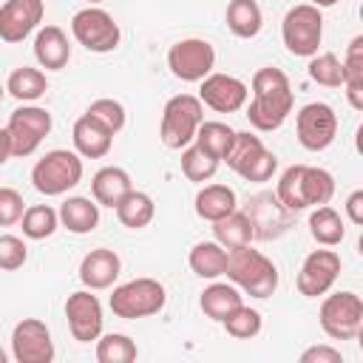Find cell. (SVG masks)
Instances as JSON below:
<instances>
[{"instance_id":"d6986e66","label":"cell","mask_w":363,"mask_h":363,"mask_svg":"<svg viewBox=\"0 0 363 363\" xmlns=\"http://www.w3.org/2000/svg\"><path fill=\"white\" fill-rule=\"evenodd\" d=\"M71 139H74V150L82 159H102V156H108V150L113 145V133L88 111L74 122Z\"/></svg>"},{"instance_id":"d4e9b609","label":"cell","mask_w":363,"mask_h":363,"mask_svg":"<svg viewBox=\"0 0 363 363\" xmlns=\"http://www.w3.org/2000/svg\"><path fill=\"white\" fill-rule=\"evenodd\" d=\"M343 62V88H346V99L354 111H363V37L357 34L349 48Z\"/></svg>"},{"instance_id":"7a4b0ae2","label":"cell","mask_w":363,"mask_h":363,"mask_svg":"<svg viewBox=\"0 0 363 363\" xmlns=\"http://www.w3.org/2000/svg\"><path fill=\"white\" fill-rule=\"evenodd\" d=\"M224 275L250 298H269L278 289V267L250 244L227 250Z\"/></svg>"},{"instance_id":"8992f818","label":"cell","mask_w":363,"mask_h":363,"mask_svg":"<svg viewBox=\"0 0 363 363\" xmlns=\"http://www.w3.org/2000/svg\"><path fill=\"white\" fill-rule=\"evenodd\" d=\"M167 292L156 278H133L113 289L111 295V312L122 320L150 318L164 309Z\"/></svg>"},{"instance_id":"277c9868","label":"cell","mask_w":363,"mask_h":363,"mask_svg":"<svg viewBox=\"0 0 363 363\" xmlns=\"http://www.w3.org/2000/svg\"><path fill=\"white\" fill-rule=\"evenodd\" d=\"M201 119H204V113H201L199 96H193V94L170 96L164 111H162V125H159V136H162L164 147H170V150L187 147L196 139Z\"/></svg>"},{"instance_id":"ac0fdd59","label":"cell","mask_w":363,"mask_h":363,"mask_svg":"<svg viewBox=\"0 0 363 363\" xmlns=\"http://www.w3.org/2000/svg\"><path fill=\"white\" fill-rule=\"evenodd\" d=\"M45 6L43 0H6L0 6V40L3 43H23L43 20Z\"/></svg>"},{"instance_id":"e0dca14e","label":"cell","mask_w":363,"mask_h":363,"mask_svg":"<svg viewBox=\"0 0 363 363\" xmlns=\"http://www.w3.org/2000/svg\"><path fill=\"white\" fill-rule=\"evenodd\" d=\"M247 82H241L238 77H230V74H207L201 79V88H199V99L201 105L218 111V113H235L244 108L247 102Z\"/></svg>"},{"instance_id":"b9f144b4","label":"cell","mask_w":363,"mask_h":363,"mask_svg":"<svg viewBox=\"0 0 363 363\" xmlns=\"http://www.w3.org/2000/svg\"><path fill=\"white\" fill-rule=\"evenodd\" d=\"M26 201L14 187H0V227H11L23 218Z\"/></svg>"},{"instance_id":"74e56055","label":"cell","mask_w":363,"mask_h":363,"mask_svg":"<svg viewBox=\"0 0 363 363\" xmlns=\"http://www.w3.org/2000/svg\"><path fill=\"white\" fill-rule=\"evenodd\" d=\"M306 71H309V79L323 85V88H340L343 85V62L332 51L309 57V68Z\"/></svg>"},{"instance_id":"83f0119b","label":"cell","mask_w":363,"mask_h":363,"mask_svg":"<svg viewBox=\"0 0 363 363\" xmlns=\"http://www.w3.org/2000/svg\"><path fill=\"white\" fill-rule=\"evenodd\" d=\"M224 20H227V28L241 40H252L264 26V14L255 0H230Z\"/></svg>"},{"instance_id":"44dd1931","label":"cell","mask_w":363,"mask_h":363,"mask_svg":"<svg viewBox=\"0 0 363 363\" xmlns=\"http://www.w3.org/2000/svg\"><path fill=\"white\" fill-rule=\"evenodd\" d=\"M34 57L40 62V68L45 71H60L68 65L71 60V43L68 34L60 26H43L34 37Z\"/></svg>"},{"instance_id":"bcb514c9","label":"cell","mask_w":363,"mask_h":363,"mask_svg":"<svg viewBox=\"0 0 363 363\" xmlns=\"http://www.w3.org/2000/svg\"><path fill=\"white\" fill-rule=\"evenodd\" d=\"M346 216H349L352 224H363V190L349 193V199H346Z\"/></svg>"},{"instance_id":"4dcf8cb0","label":"cell","mask_w":363,"mask_h":363,"mask_svg":"<svg viewBox=\"0 0 363 363\" xmlns=\"http://www.w3.org/2000/svg\"><path fill=\"white\" fill-rule=\"evenodd\" d=\"M213 235L224 250H235V247H244L252 241V224H250L247 213L235 207L230 216L213 221Z\"/></svg>"},{"instance_id":"ee69618b","label":"cell","mask_w":363,"mask_h":363,"mask_svg":"<svg viewBox=\"0 0 363 363\" xmlns=\"http://www.w3.org/2000/svg\"><path fill=\"white\" fill-rule=\"evenodd\" d=\"M284 85H289V77H286L281 68L267 65V68H258V71L252 74V94L275 91V88H284Z\"/></svg>"},{"instance_id":"d6a6232c","label":"cell","mask_w":363,"mask_h":363,"mask_svg":"<svg viewBox=\"0 0 363 363\" xmlns=\"http://www.w3.org/2000/svg\"><path fill=\"white\" fill-rule=\"evenodd\" d=\"M233 139H235V130L230 128V125H224V122H204L201 119V125H199V130H196V145L199 147H204L210 156H216L218 162L227 156V150H230V145H233Z\"/></svg>"},{"instance_id":"f907efd6","label":"cell","mask_w":363,"mask_h":363,"mask_svg":"<svg viewBox=\"0 0 363 363\" xmlns=\"http://www.w3.org/2000/svg\"><path fill=\"white\" fill-rule=\"evenodd\" d=\"M0 363H6V352L3 349H0Z\"/></svg>"},{"instance_id":"7402d4cb","label":"cell","mask_w":363,"mask_h":363,"mask_svg":"<svg viewBox=\"0 0 363 363\" xmlns=\"http://www.w3.org/2000/svg\"><path fill=\"white\" fill-rule=\"evenodd\" d=\"M128 190H133L130 176H128V170H122V167H116V164L99 167V170L94 173V179H91V196H94V201L102 204V207H116L119 199H122Z\"/></svg>"},{"instance_id":"7dc6e473","label":"cell","mask_w":363,"mask_h":363,"mask_svg":"<svg viewBox=\"0 0 363 363\" xmlns=\"http://www.w3.org/2000/svg\"><path fill=\"white\" fill-rule=\"evenodd\" d=\"M11 159V139H9V130L0 128V167Z\"/></svg>"},{"instance_id":"3957f363","label":"cell","mask_w":363,"mask_h":363,"mask_svg":"<svg viewBox=\"0 0 363 363\" xmlns=\"http://www.w3.org/2000/svg\"><path fill=\"white\" fill-rule=\"evenodd\" d=\"M82 182V156L74 150H48L31 167V184L43 196H62Z\"/></svg>"},{"instance_id":"ab89813d","label":"cell","mask_w":363,"mask_h":363,"mask_svg":"<svg viewBox=\"0 0 363 363\" xmlns=\"http://www.w3.org/2000/svg\"><path fill=\"white\" fill-rule=\"evenodd\" d=\"M88 113L96 116L113 136L125 128V108H122V102H116V99H111V96H99V99H94V102L88 105Z\"/></svg>"},{"instance_id":"9c48e42d","label":"cell","mask_w":363,"mask_h":363,"mask_svg":"<svg viewBox=\"0 0 363 363\" xmlns=\"http://www.w3.org/2000/svg\"><path fill=\"white\" fill-rule=\"evenodd\" d=\"M51 128H54V119L45 108H40V105L17 108L6 125L9 139H11V156H17V159L31 156L40 147V142L51 133Z\"/></svg>"},{"instance_id":"4316f807","label":"cell","mask_w":363,"mask_h":363,"mask_svg":"<svg viewBox=\"0 0 363 363\" xmlns=\"http://www.w3.org/2000/svg\"><path fill=\"white\" fill-rule=\"evenodd\" d=\"M309 233L320 247H335L346 235V221L335 207L320 204L309 213Z\"/></svg>"},{"instance_id":"f35d334b","label":"cell","mask_w":363,"mask_h":363,"mask_svg":"<svg viewBox=\"0 0 363 363\" xmlns=\"http://www.w3.org/2000/svg\"><path fill=\"white\" fill-rule=\"evenodd\" d=\"M221 323H224V329H227L230 337H235V340H250V337H255V335L261 332V312L241 303V306H235Z\"/></svg>"},{"instance_id":"f6af8a7d","label":"cell","mask_w":363,"mask_h":363,"mask_svg":"<svg viewBox=\"0 0 363 363\" xmlns=\"http://www.w3.org/2000/svg\"><path fill=\"white\" fill-rule=\"evenodd\" d=\"M301 363H343V354L340 349L320 343V346H309L306 352H301Z\"/></svg>"},{"instance_id":"7bdbcfd3","label":"cell","mask_w":363,"mask_h":363,"mask_svg":"<svg viewBox=\"0 0 363 363\" xmlns=\"http://www.w3.org/2000/svg\"><path fill=\"white\" fill-rule=\"evenodd\" d=\"M275 167H278V156H275L272 150H264V153H261L255 162H250L238 176L247 179V182H269L272 173H275Z\"/></svg>"},{"instance_id":"8fae6325","label":"cell","mask_w":363,"mask_h":363,"mask_svg":"<svg viewBox=\"0 0 363 363\" xmlns=\"http://www.w3.org/2000/svg\"><path fill=\"white\" fill-rule=\"evenodd\" d=\"M295 130H298L301 147H306L312 153L326 150L337 136V113L326 102H309L298 111Z\"/></svg>"},{"instance_id":"30bf717a","label":"cell","mask_w":363,"mask_h":363,"mask_svg":"<svg viewBox=\"0 0 363 363\" xmlns=\"http://www.w3.org/2000/svg\"><path fill=\"white\" fill-rule=\"evenodd\" d=\"M213 65H216V48L201 37L179 40L167 51V68L182 82H201L207 74H213Z\"/></svg>"},{"instance_id":"60d3db41","label":"cell","mask_w":363,"mask_h":363,"mask_svg":"<svg viewBox=\"0 0 363 363\" xmlns=\"http://www.w3.org/2000/svg\"><path fill=\"white\" fill-rule=\"evenodd\" d=\"M26 258H28V247L20 235H11V233L0 235V269L3 272L20 269L26 264Z\"/></svg>"},{"instance_id":"f546056e","label":"cell","mask_w":363,"mask_h":363,"mask_svg":"<svg viewBox=\"0 0 363 363\" xmlns=\"http://www.w3.org/2000/svg\"><path fill=\"white\" fill-rule=\"evenodd\" d=\"M199 306H201V312H204L207 318H213V320L221 323L235 306H241V292H238L235 284H210V286L201 292Z\"/></svg>"},{"instance_id":"5b68a950","label":"cell","mask_w":363,"mask_h":363,"mask_svg":"<svg viewBox=\"0 0 363 363\" xmlns=\"http://www.w3.org/2000/svg\"><path fill=\"white\" fill-rule=\"evenodd\" d=\"M281 37L289 54L295 57H315L323 40V14L312 3H298L284 14Z\"/></svg>"},{"instance_id":"9a60e30c","label":"cell","mask_w":363,"mask_h":363,"mask_svg":"<svg viewBox=\"0 0 363 363\" xmlns=\"http://www.w3.org/2000/svg\"><path fill=\"white\" fill-rule=\"evenodd\" d=\"M65 318H68V329L74 335V340L79 343H91L102 335V303L96 295H91V289H79L71 292L65 301Z\"/></svg>"},{"instance_id":"6da1fadb","label":"cell","mask_w":363,"mask_h":363,"mask_svg":"<svg viewBox=\"0 0 363 363\" xmlns=\"http://www.w3.org/2000/svg\"><path fill=\"white\" fill-rule=\"evenodd\" d=\"M275 196L281 204L292 213L306 210V207H320L329 204L335 196V179L323 167H309V164H289L275 187Z\"/></svg>"},{"instance_id":"7c38bea8","label":"cell","mask_w":363,"mask_h":363,"mask_svg":"<svg viewBox=\"0 0 363 363\" xmlns=\"http://www.w3.org/2000/svg\"><path fill=\"white\" fill-rule=\"evenodd\" d=\"M244 213H247V218L252 224V238H258V241H275V238H281L292 227V216H295L269 190L252 196L247 201V210Z\"/></svg>"},{"instance_id":"f1b7e54d","label":"cell","mask_w":363,"mask_h":363,"mask_svg":"<svg viewBox=\"0 0 363 363\" xmlns=\"http://www.w3.org/2000/svg\"><path fill=\"white\" fill-rule=\"evenodd\" d=\"M6 91L17 99V102H34L40 99L45 91H48V79L40 68H31V65H20L9 74L6 79Z\"/></svg>"},{"instance_id":"e575fe53","label":"cell","mask_w":363,"mask_h":363,"mask_svg":"<svg viewBox=\"0 0 363 363\" xmlns=\"http://www.w3.org/2000/svg\"><path fill=\"white\" fill-rule=\"evenodd\" d=\"M20 224H23V235H26V238L40 241V238L54 235V230L60 227V216H57V210L48 207V204H31V207H26Z\"/></svg>"},{"instance_id":"ffe728a7","label":"cell","mask_w":363,"mask_h":363,"mask_svg":"<svg viewBox=\"0 0 363 363\" xmlns=\"http://www.w3.org/2000/svg\"><path fill=\"white\" fill-rule=\"evenodd\" d=\"M119 272H122V261H119V255L113 252V250H108V247H96V250H91L85 258H82V264H79V281L85 284V289H108L116 278H119Z\"/></svg>"},{"instance_id":"c3c4849f","label":"cell","mask_w":363,"mask_h":363,"mask_svg":"<svg viewBox=\"0 0 363 363\" xmlns=\"http://www.w3.org/2000/svg\"><path fill=\"white\" fill-rule=\"evenodd\" d=\"M312 6H318V9H329V6H335L337 0H309Z\"/></svg>"},{"instance_id":"d590c367","label":"cell","mask_w":363,"mask_h":363,"mask_svg":"<svg viewBox=\"0 0 363 363\" xmlns=\"http://www.w3.org/2000/svg\"><path fill=\"white\" fill-rule=\"evenodd\" d=\"M218 170V159L210 156L204 147L199 145H187L182 147V173L190 179V182H210Z\"/></svg>"},{"instance_id":"1f68e13d","label":"cell","mask_w":363,"mask_h":363,"mask_svg":"<svg viewBox=\"0 0 363 363\" xmlns=\"http://www.w3.org/2000/svg\"><path fill=\"white\" fill-rule=\"evenodd\" d=\"M187 264L199 278H218L227 269V250L218 241H199L190 250Z\"/></svg>"},{"instance_id":"681fc988","label":"cell","mask_w":363,"mask_h":363,"mask_svg":"<svg viewBox=\"0 0 363 363\" xmlns=\"http://www.w3.org/2000/svg\"><path fill=\"white\" fill-rule=\"evenodd\" d=\"M3 96H6V85L0 82V102H3Z\"/></svg>"},{"instance_id":"603a6c76","label":"cell","mask_w":363,"mask_h":363,"mask_svg":"<svg viewBox=\"0 0 363 363\" xmlns=\"http://www.w3.org/2000/svg\"><path fill=\"white\" fill-rule=\"evenodd\" d=\"M60 224L68 230V233H77V235H85V233H94L96 224H99V204L85 199V196H71L60 204Z\"/></svg>"},{"instance_id":"816d5d0a","label":"cell","mask_w":363,"mask_h":363,"mask_svg":"<svg viewBox=\"0 0 363 363\" xmlns=\"http://www.w3.org/2000/svg\"><path fill=\"white\" fill-rule=\"evenodd\" d=\"M88 3H91V6H96V3H102V0H88Z\"/></svg>"},{"instance_id":"836d02e7","label":"cell","mask_w":363,"mask_h":363,"mask_svg":"<svg viewBox=\"0 0 363 363\" xmlns=\"http://www.w3.org/2000/svg\"><path fill=\"white\" fill-rule=\"evenodd\" d=\"M264 150H267V147H264L261 136H255V133H250V130H235V139H233V145H230L224 162H227L230 170L241 173V170H244L250 162H255Z\"/></svg>"},{"instance_id":"cb8c5ba5","label":"cell","mask_w":363,"mask_h":363,"mask_svg":"<svg viewBox=\"0 0 363 363\" xmlns=\"http://www.w3.org/2000/svg\"><path fill=\"white\" fill-rule=\"evenodd\" d=\"M196 216L204 218V221H218L224 216H230L238 201H235V190L227 187V184H204L199 193H196Z\"/></svg>"},{"instance_id":"ba28073f","label":"cell","mask_w":363,"mask_h":363,"mask_svg":"<svg viewBox=\"0 0 363 363\" xmlns=\"http://www.w3.org/2000/svg\"><path fill=\"white\" fill-rule=\"evenodd\" d=\"M71 34L82 48L94 54H108L122 40L119 23L105 9H96V6H88L71 17Z\"/></svg>"},{"instance_id":"4fadbf2b","label":"cell","mask_w":363,"mask_h":363,"mask_svg":"<svg viewBox=\"0 0 363 363\" xmlns=\"http://www.w3.org/2000/svg\"><path fill=\"white\" fill-rule=\"evenodd\" d=\"M340 275V255L335 250H312L298 272V292L303 298H318L332 289V284Z\"/></svg>"},{"instance_id":"8d00e7d4","label":"cell","mask_w":363,"mask_h":363,"mask_svg":"<svg viewBox=\"0 0 363 363\" xmlns=\"http://www.w3.org/2000/svg\"><path fill=\"white\" fill-rule=\"evenodd\" d=\"M136 354H139L136 343L128 335L111 332V335L96 337V360L99 363H130V360H136Z\"/></svg>"},{"instance_id":"5bb4252c","label":"cell","mask_w":363,"mask_h":363,"mask_svg":"<svg viewBox=\"0 0 363 363\" xmlns=\"http://www.w3.org/2000/svg\"><path fill=\"white\" fill-rule=\"evenodd\" d=\"M11 354L17 363H51L54 340L43 320L23 318L11 332Z\"/></svg>"},{"instance_id":"2e32d148","label":"cell","mask_w":363,"mask_h":363,"mask_svg":"<svg viewBox=\"0 0 363 363\" xmlns=\"http://www.w3.org/2000/svg\"><path fill=\"white\" fill-rule=\"evenodd\" d=\"M292 113V88H275V91H261L252 94V102L247 105V119L255 130H278L284 119Z\"/></svg>"},{"instance_id":"484cf974","label":"cell","mask_w":363,"mask_h":363,"mask_svg":"<svg viewBox=\"0 0 363 363\" xmlns=\"http://www.w3.org/2000/svg\"><path fill=\"white\" fill-rule=\"evenodd\" d=\"M113 210H116V218H119L122 227H128V230H142V227H147V224L153 221L156 204H153V199H150L147 193H142V190H128V193L119 199V204H116Z\"/></svg>"},{"instance_id":"52a82bcc","label":"cell","mask_w":363,"mask_h":363,"mask_svg":"<svg viewBox=\"0 0 363 363\" xmlns=\"http://www.w3.org/2000/svg\"><path fill=\"white\" fill-rule=\"evenodd\" d=\"M320 329L332 340H354L363 332V298L357 292H332L320 303Z\"/></svg>"}]
</instances>
